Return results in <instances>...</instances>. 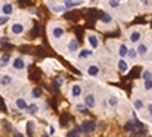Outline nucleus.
<instances>
[{
	"label": "nucleus",
	"instance_id": "f257e3e1",
	"mask_svg": "<svg viewBox=\"0 0 152 137\" xmlns=\"http://www.w3.org/2000/svg\"><path fill=\"white\" fill-rule=\"evenodd\" d=\"M81 130H82V133H85V134L93 133V131L96 130V122H94V120H84L82 125H81Z\"/></svg>",
	"mask_w": 152,
	"mask_h": 137
},
{
	"label": "nucleus",
	"instance_id": "f03ea898",
	"mask_svg": "<svg viewBox=\"0 0 152 137\" xmlns=\"http://www.w3.org/2000/svg\"><path fill=\"white\" fill-rule=\"evenodd\" d=\"M84 104L87 105V108H94V107H96V96H94L93 93H88V95H85Z\"/></svg>",
	"mask_w": 152,
	"mask_h": 137
},
{
	"label": "nucleus",
	"instance_id": "7ed1b4c3",
	"mask_svg": "<svg viewBox=\"0 0 152 137\" xmlns=\"http://www.w3.org/2000/svg\"><path fill=\"white\" fill-rule=\"evenodd\" d=\"M140 40H142V32L138 31V29H134V31L129 32V41H131L132 44L140 43Z\"/></svg>",
	"mask_w": 152,
	"mask_h": 137
},
{
	"label": "nucleus",
	"instance_id": "20e7f679",
	"mask_svg": "<svg viewBox=\"0 0 152 137\" xmlns=\"http://www.w3.org/2000/svg\"><path fill=\"white\" fill-rule=\"evenodd\" d=\"M9 29H11V34L21 35V34L24 32V24H21V23H12V26H11Z\"/></svg>",
	"mask_w": 152,
	"mask_h": 137
},
{
	"label": "nucleus",
	"instance_id": "39448f33",
	"mask_svg": "<svg viewBox=\"0 0 152 137\" xmlns=\"http://www.w3.org/2000/svg\"><path fill=\"white\" fill-rule=\"evenodd\" d=\"M12 67H14L15 70H23L24 67H26V63H24V59L21 56H17L14 61H12Z\"/></svg>",
	"mask_w": 152,
	"mask_h": 137
},
{
	"label": "nucleus",
	"instance_id": "423d86ee",
	"mask_svg": "<svg viewBox=\"0 0 152 137\" xmlns=\"http://www.w3.org/2000/svg\"><path fill=\"white\" fill-rule=\"evenodd\" d=\"M87 41H88V44L91 46V49H97L99 47V38L94 35V34H88V38H87Z\"/></svg>",
	"mask_w": 152,
	"mask_h": 137
},
{
	"label": "nucleus",
	"instance_id": "0eeeda50",
	"mask_svg": "<svg viewBox=\"0 0 152 137\" xmlns=\"http://www.w3.org/2000/svg\"><path fill=\"white\" fill-rule=\"evenodd\" d=\"M87 73L90 75V76H97V75L100 73V69H99V66H97V64H91V66H88Z\"/></svg>",
	"mask_w": 152,
	"mask_h": 137
},
{
	"label": "nucleus",
	"instance_id": "6e6552de",
	"mask_svg": "<svg viewBox=\"0 0 152 137\" xmlns=\"http://www.w3.org/2000/svg\"><path fill=\"white\" fill-rule=\"evenodd\" d=\"M81 93H82L81 85H79V84H73L72 89H70V95H72L73 97H78V96H81Z\"/></svg>",
	"mask_w": 152,
	"mask_h": 137
},
{
	"label": "nucleus",
	"instance_id": "1a4fd4ad",
	"mask_svg": "<svg viewBox=\"0 0 152 137\" xmlns=\"http://www.w3.org/2000/svg\"><path fill=\"white\" fill-rule=\"evenodd\" d=\"M137 52H138V55H140V56H146V55H148V52H149L148 44L140 43V44H138V47H137Z\"/></svg>",
	"mask_w": 152,
	"mask_h": 137
},
{
	"label": "nucleus",
	"instance_id": "9d476101",
	"mask_svg": "<svg viewBox=\"0 0 152 137\" xmlns=\"http://www.w3.org/2000/svg\"><path fill=\"white\" fill-rule=\"evenodd\" d=\"M117 69H119L122 73H126V72H128V63H126L123 58H120V59L117 61Z\"/></svg>",
	"mask_w": 152,
	"mask_h": 137
},
{
	"label": "nucleus",
	"instance_id": "9b49d317",
	"mask_svg": "<svg viewBox=\"0 0 152 137\" xmlns=\"http://www.w3.org/2000/svg\"><path fill=\"white\" fill-rule=\"evenodd\" d=\"M117 53H119L120 58H125L126 53H128V46H126L125 43H120V44H119V51H117Z\"/></svg>",
	"mask_w": 152,
	"mask_h": 137
},
{
	"label": "nucleus",
	"instance_id": "f8f14e48",
	"mask_svg": "<svg viewBox=\"0 0 152 137\" xmlns=\"http://www.w3.org/2000/svg\"><path fill=\"white\" fill-rule=\"evenodd\" d=\"M2 12L5 15H11L12 12H14V6H12V3H5L2 6Z\"/></svg>",
	"mask_w": 152,
	"mask_h": 137
},
{
	"label": "nucleus",
	"instance_id": "ddd939ff",
	"mask_svg": "<svg viewBox=\"0 0 152 137\" xmlns=\"http://www.w3.org/2000/svg\"><path fill=\"white\" fill-rule=\"evenodd\" d=\"M52 35H53V38H61V37L64 35V29H62L61 26H55L52 29Z\"/></svg>",
	"mask_w": 152,
	"mask_h": 137
},
{
	"label": "nucleus",
	"instance_id": "4468645a",
	"mask_svg": "<svg viewBox=\"0 0 152 137\" xmlns=\"http://www.w3.org/2000/svg\"><path fill=\"white\" fill-rule=\"evenodd\" d=\"M12 84V76H9V75H5V76L0 78V85H3V87H8Z\"/></svg>",
	"mask_w": 152,
	"mask_h": 137
},
{
	"label": "nucleus",
	"instance_id": "2eb2a0df",
	"mask_svg": "<svg viewBox=\"0 0 152 137\" xmlns=\"http://www.w3.org/2000/svg\"><path fill=\"white\" fill-rule=\"evenodd\" d=\"M15 105H17V108H18V110H26V108H28V102L24 101L23 97L15 99Z\"/></svg>",
	"mask_w": 152,
	"mask_h": 137
},
{
	"label": "nucleus",
	"instance_id": "dca6fc26",
	"mask_svg": "<svg viewBox=\"0 0 152 137\" xmlns=\"http://www.w3.org/2000/svg\"><path fill=\"white\" fill-rule=\"evenodd\" d=\"M78 49H79L78 41H76L75 38H72V40L69 41V51H70V52H78Z\"/></svg>",
	"mask_w": 152,
	"mask_h": 137
},
{
	"label": "nucleus",
	"instance_id": "f3484780",
	"mask_svg": "<svg viewBox=\"0 0 152 137\" xmlns=\"http://www.w3.org/2000/svg\"><path fill=\"white\" fill-rule=\"evenodd\" d=\"M38 110H40V108H38L37 104H31V105H28V108H26V111H28L29 114H32V116L38 113Z\"/></svg>",
	"mask_w": 152,
	"mask_h": 137
},
{
	"label": "nucleus",
	"instance_id": "a211bd4d",
	"mask_svg": "<svg viewBox=\"0 0 152 137\" xmlns=\"http://www.w3.org/2000/svg\"><path fill=\"white\" fill-rule=\"evenodd\" d=\"M91 53H93V51H90V49H84V51L79 52V58H81V59H87Z\"/></svg>",
	"mask_w": 152,
	"mask_h": 137
},
{
	"label": "nucleus",
	"instance_id": "6ab92c4d",
	"mask_svg": "<svg viewBox=\"0 0 152 137\" xmlns=\"http://www.w3.org/2000/svg\"><path fill=\"white\" fill-rule=\"evenodd\" d=\"M134 107H135V110H142L145 105H143V101L140 97H134Z\"/></svg>",
	"mask_w": 152,
	"mask_h": 137
},
{
	"label": "nucleus",
	"instance_id": "aec40b11",
	"mask_svg": "<svg viewBox=\"0 0 152 137\" xmlns=\"http://www.w3.org/2000/svg\"><path fill=\"white\" fill-rule=\"evenodd\" d=\"M126 56H129L131 59H135V58L138 56L137 49H128V53H126Z\"/></svg>",
	"mask_w": 152,
	"mask_h": 137
},
{
	"label": "nucleus",
	"instance_id": "412c9836",
	"mask_svg": "<svg viewBox=\"0 0 152 137\" xmlns=\"http://www.w3.org/2000/svg\"><path fill=\"white\" fill-rule=\"evenodd\" d=\"M143 81H145V84H143L145 85V90L146 92H151L152 90V78H148V79H143Z\"/></svg>",
	"mask_w": 152,
	"mask_h": 137
},
{
	"label": "nucleus",
	"instance_id": "4be33fe9",
	"mask_svg": "<svg viewBox=\"0 0 152 137\" xmlns=\"http://www.w3.org/2000/svg\"><path fill=\"white\" fill-rule=\"evenodd\" d=\"M9 55H3L2 58H0V66H2V67H5V66H8L9 64Z\"/></svg>",
	"mask_w": 152,
	"mask_h": 137
},
{
	"label": "nucleus",
	"instance_id": "5701e85b",
	"mask_svg": "<svg viewBox=\"0 0 152 137\" xmlns=\"http://www.w3.org/2000/svg\"><path fill=\"white\" fill-rule=\"evenodd\" d=\"M100 21H102L104 24H111V23H113V17H111L110 14H105V15L102 17V20H100Z\"/></svg>",
	"mask_w": 152,
	"mask_h": 137
},
{
	"label": "nucleus",
	"instance_id": "b1692460",
	"mask_svg": "<svg viewBox=\"0 0 152 137\" xmlns=\"http://www.w3.org/2000/svg\"><path fill=\"white\" fill-rule=\"evenodd\" d=\"M108 104H110V107H116V105L119 104V99H117L116 96H113V97L108 99Z\"/></svg>",
	"mask_w": 152,
	"mask_h": 137
},
{
	"label": "nucleus",
	"instance_id": "393cba45",
	"mask_svg": "<svg viewBox=\"0 0 152 137\" xmlns=\"http://www.w3.org/2000/svg\"><path fill=\"white\" fill-rule=\"evenodd\" d=\"M108 3H110L111 8H119L122 2H120V0H108Z\"/></svg>",
	"mask_w": 152,
	"mask_h": 137
},
{
	"label": "nucleus",
	"instance_id": "a878e982",
	"mask_svg": "<svg viewBox=\"0 0 152 137\" xmlns=\"http://www.w3.org/2000/svg\"><path fill=\"white\" fill-rule=\"evenodd\" d=\"M41 95H43V92H41L40 89H34V90H32V96H34L35 99H38V97H41Z\"/></svg>",
	"mask_w": 152,
	"mask_h": 137
},
{
	"label": "nucleus",
	"instance_id": "bb28decb",
	"mask_svg": "<svg viewBox=\"0 0 152 137\" xmlns=\"http://www.w3.org/2000/svg\"><path fill=\"white\" fill-rule=\"evenodd\" d=\"M76 110L79 111V113H85L87 111V105L84 104V105H76Z\"/></svg>",
	"mask_w": 152,
	"mask_h": 137
},
{
	"label": "nucleus",
	"instance_id": "cd10ccee",
	"mask_svg": "<svg viewBox=\"0 0 152 137\" xmlns=\"http://www.w3.org/2000/svg\"><path fill=\"white\" fill-rule=\"evenodd\" d=\"M142 78H143V79H148V78H152V76H151V72H148V70H145V72H143V75H142Z\"/></svg>",
	"mask_w": 152,
	"mask_h": 137
},
{
	"label": "nucleus",
	"instance_id": "c85d7f7f",
	"mask_svg": "<svg viewBox=\"0 0 152 137\" xmlns=\"http://www.w3.org/2000/svg\"><path fill=\"white\" fill-rule=\"evenodd\" d=\"M52 9L56 11V12H61V11H64V9H66V6H52Z\"/></svg>",
	"mask_w": 152,
	"mask_h": 137
},
{
	"label": "nucleus",
	"instance_id": "c756f323",
	"mask_svg": "<svg viewBox=\"0 0 152 137\" xmlns=\"http://www.w3.org/2000/svg\"><path fill=\"white\" fill-rule=\"evenodd\" d=\"M8 21V15H5V17H0V26H2V24H5Z\"/></svg>",
	"mask_w": 152,
	"mask_h": 137
},
{
	"label": "nucleus",
	"instance_id": "7c9ffc66",
	"mask_svg": "<svg viewBox=\"0 0 152 137\" xmlns=\"http://www.w3.org/2000/svg\"><path fill=\"white\" fill-rule=\"evenodd\" d=\"M28 133L32 134V122H28Z\"/></svg>",
	"mask_w": 152,
	"mask_h": 137
},
{
	"label": "nucleus",
	"instance_id": "2f4dec72",
	"mask_svg": "<svg viewBox=\"0 0 152 137\" xmlns=\"http://www.w3.org/2000/svg\"><path fill=\"white\" fill-rule=\"evenodd\" d=\"M146 110H148V113H149V116H152V104H149V105L146 107Z\"/></svg>",
	"mask_w": 152,
	"mask_h": 137
},
{
	"label": "nucleus",
	"instance_id": "473e14b6",
	"mask_svg": "<svg viewBox=\"0 0 152 137\" xmlns=\"http://www.w3.org/2000/svg\"><path fill=\"white\" fill-rule=\"evenodd\" d=\"M61 84H62V78L58 76V78H56V85H61Z\"/></svg>",
	"mask_w": 152,
	"mask_h": 137
},
{
	"label": "nucleus",
	"instance_id": "72a5a7b5",
	"mask_svg": "<svg viewBox=\"0 0 152 137\" xmlns=\"http://www.w3.org/2000/svg\"><path fill=\"white\" fill-rule=\"evenodd\" d=\"M49 133H50V134H53V133H55V128H53V127H50V130H49Z\"/></svg>",
	"mask_w": 152,
	"mask_h": 137
},
{
	"label": "nucleus",
	"instance_id": "f704fd0d",
	"mask_svg": "<svg viewBox=\"0 0 152 137\" xmlns=\"http://www.w3.org/2000/svg\"><path fill=\"white\" fill-rule=\"evenodd\" d=\"M64 2H66V3H67V2H72V0H64Z\"/></svg>",
	"mask_w": 152,
	"mask_h": 137
},
{
	"label": "nucleus",
	"instance_id": "c9c22d12",
	"mask_svg": "<svg viewBox=\"0 0 152 137\" xmlns=\"http://www.w3.org/2000/svg\"><path fill=\"white\" fill-rule=\"evenodd\" d=\"M151 76H152V73H151Z\"/></svg>",
	"mask_w": 152,
	"mask_h": 137
}]
</instances>
